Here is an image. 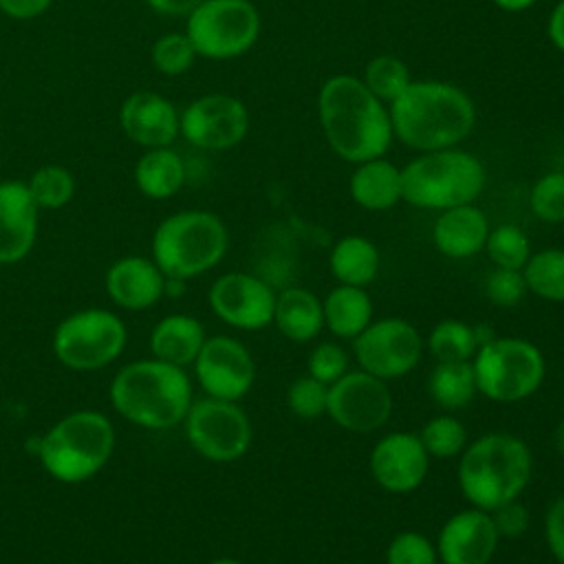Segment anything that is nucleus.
<instances>
[{
    "label": "nucleus",
    "mask_w": 564,
    "mask_h": 564,
    "mask_svg": "<svg viewBox=\"0 0 564 564\" xmlns=\"http://www.w3.org/2000/svg\"><path fill=\"white\" fill-rule=\"evenodd\" d=\"M317 121L328 148L352 165L386 156L394 141L388 104L348 73L330 75L319 86Z\"/></svg>",
    "instance_id": "nucleus-1"
},
{
    "label": "nucleus",
    "mask_w": 564,
    "mask_h": 564,
    "mask_svg": "<svg viewBox=\"0 0 564 564\" xmlns=\"http://www.w3.org/2000/svg\"><path fill=\"white\" fill-rule=\"evenodd\" d=\"M388 110L394 139L416 152L456 148L476 126L474 99L441 79H412Z\"/></svg>",
    "instance_id": "nucleus-2"
},
{
    "label": "nucleus",
    "mask_w": 564,
    "mask_h": 564,
    "mask_svg": "<svg viewBox=\"0 0 564 564\" xmlns=\"http://www.w3.org/2000/svg\"><path fill=\"white\" fill-rule=\"evenodd\" d=\"M108 394L117 414L145 430H167L183 423L194 401L185 368L156 357L121 366Z\"/></svg>",
    "instance_id": "nucleus-3"
},
{
    "label": "nucleus",
    "mask_w": 564,
    "mask_h": 564,
    "mask_svg": "<svg viewBox=\"0 0 564 564\" xmlns=\"http://www.w3.org/2000/svg\"><path fill=\"white\" fill-rule=\"evenodd\" d=\"M458 458V489L471 507L482 511L520 498L533 471L529 445L509 432H487L474 438Z\"/></svg>",
    "instance_id": "nucleus-4"
},
{
    "label": "nucleus",
    "mask_w": 564,
    "mask_h": 564,
    "mask_svg": "<svg viewBox=\"0 0 564 564\" xmlns=\"http://www.w3.org/2000/svg\"><path fill=\"white\" fill-rule=\"evenodd\" d=\"M112 421L99 410H75L55 421L37 443L44 471L66 485L97 476L115 452Z\"/></svg>",
    "instance_id": "nucleus-5"
},
{
    "label": "nucleus",
    "mask_w": 564,
    "mask_h": 564,
    "mask_svg": "<svg viewBox=\"0 0 564 564\" xmlns=\"http://www.w3.org/2000/svg\"><path fill=\"white\" fill-rule=\"evenodd\" d=\"M229 231L207 209H181L165 216L150 242V258L165 278L192 280L212 271L227 253Z\"/></svg>",
    "instance_id": "nucleus-6"
},
{
    "label": "nucleus",
    "mask_w": 564,
    "mask_h": 564,
    "mask_svg": "<svg viewBox=\"0 0 564 564\" xmlns=\"http://www.w3.org/2000/svg\"><path fill=\"white\" fill-rule=\"evenodd\" d=\"M485 181L482 161L458 145L419 152L401 167L403 200L419 209L443 212L476 203Z\"/></svg>",
    "instance_id": "nucleus-7"
},
{
    "label": "nucleus",
    "mask_w": 564,
    "mask_h": 564,
    "mask_svg": "<svg viewBox=\"0 0 564 564\" xmlns=\"http://www.w3.org/2000/svg\"><path fill=\"white\" fill-rule=\"evenodd\" d=\"M478 394L494 403H518L533 397L546 375L542 350L522 337H494L478 346L474 359Z\"/></svg>",
    "instance_id": "nucleus-8"
},
{
    "label": "nucleus",
    "mask_w": 564,
    "mask_h": 564,
    "mask_svg": "<svg viewBox=\"0 0 564 564\" xmlns=\"http://www.w3.org/2000/svg\"><path fill=\"white\" fill-rule=\"evenodd\" d=\"M183 31L198 57L227 62L256 46L262 18L251 0H200L185 15Z\"/></svg>",
    "instance_id": "nucleus-9"
},
{
    "label": "nucleus",
    "mask_w": 564,
    "mask_h": 564,
    "mask_svg": "<svg viewBox=\"0 0 564 564\" xmlns=\"http://www.w3.org/2000/svg\"><path fill=\"white\" fill-rule=\"evenodd\" d=\"M123 319L106 308L90 306L66 315L53 330L57 361L77 372H90L112 364L126 348Z\"/></svg>",
    "instance_id": "nucleus-10"
},
{
    "label": "nucleus",
    "mask_w": 564,
    "mask_h": 564,
    "mask_svg": "<svg viewBox=\"0 0 564 564\" xmlns=\"http://www.w3.org/2000/svg\"><path fill=\"white\" fill-rule=\"evenodd\" d=\"M185 438L196 454L214 463L242 458L253 438V427L238 401L214 397L194 399L185 419Z\"/></svg>",
    "instance_id": "nucleus-11"
},
{
    "label": "nucleus",
    "mask_w": 564,
    "mask_h": 564,
    "mask_svg": "<svg viewBox=\"0 0 564 564\" xmlns=\"http://www.w3.org/2000/svg\"><path fill=\"white\" fill-rule=\"evenodd\" d=\"M423 337L403 317L372 319L355 339L352 350L361 370L392 381L416 368L423 355Z\"/></svg>",
    "instance_id": "nucleus-12"
},
{
    "label": "nucleus",
    "mask_w": 564,
    "mask_h": 564,
    "mask_svg": "<svg viewBox=\"0 0 564 564\" xmlns=\"http://www.w3.org/2000/svg\"><path fill=\"white\" fill-rule=\"evenodd\" d=\"M249 110L229 93H207L181 110V137L198 150H231L249 132Z\"/></svg>",
    "instance_id": "nucleus-13"
},
{
    "label": "nucleus",
    "mask_w": 564,
    "mask_h": 564,
    "mask_svg": "<svg viewBox=\"0 0 564 564\" xmlns=\"http://www.w3.org/2000/svg\"><path fill=\"white\" fill-rule=\"evenodd\" d=\"M392 412V394L388 381L366 372L348 370L328 386L326 414L335 425L355 434H370L386 425Z\"/></svg>",
    "instance_id": "nucleus-14"
},
{
    "label": "nucleus",
    "mask_w": 564,
    "mask_h": 564,
    "mask_svg": "<svg viewBox=\"0 0 564 564\" xmlns=\"http://www.w3.org/2000/svg\"><path fill=\"white\" fill-rule=\"evenodd\" d=\"M192 366L205 397L240 401L256 383L251 350L229 335L207 337Z\"/></svg>",
    "instance_id": "nucleus-15"
},
{
    "label": "nucleus",
    "mask_w": 564,
    "mask_h": 564,
    "mask_svg": "<svg viewBox=\"0 0 564 564\" xmlns=\"http://www.w3.org/2000/svg\"><path fill=\"white\" fill-rule=\"evenodd\" d=\"M275 291L253 273L229 271L218 275L207 293L214 315L238 330H262L273 324Z\"/></svg>",
    "instance_id": "nucleus-16"
},
{
    "label": "nucleus",
    "mask_w": 564,
    "mask_h": 564,
    "mask_svg": "<svg viewBox=\"0 0 564 564\" xmlns=\"http://www.w3.org/2000/svg\"><path fill=\"white\" fill-rule=\"evenodd\" d=\"M430 454L419 434L390 432L381 436L368 458L375 482L388 494H410L419 489L430 471Z\"/></svg>",
    "instance_id": "nucleus-17"
},
{
    "label": "nucleus",
    "mask_w": 564,
    "mask_h": 564,
    "mask_svg": "<svg viewBox=\"0 0 564 564\" xmlns=\"http://www.w3.org/2000/svg\"><path fill=\"white\" fill-rule=\"evenodd\" d=\"M438 564H489L500 544L491 513L467 507L449 516L436 535Z\"/></svg>",
    "instance_id": "nucleus-18"
},
{
    "label": "nucleus",
    "mask_w": 564,
    "mask_h": 564,
    "mask_svg": "<svg viewBox=\"0 0 564 564\" xmlns=\"http://www.w3.org/2000/svg\"><path fill=\"white\" fill-rule=\"evenodd\" d=\"M119 128L139 148H170L181 137V110L161 93L134 90L119 106Z\"/></svg>",
    "instance_id": "nucleus-19"
},
{
    "label": "nucleus",
    "mask_w": 564,
    "mask_h": 564,
    "mask_svg": "<svg viewBox=\"0 0 564 564\" xmlns=\"http://www.w3.org/2000/svg\"><path fill=\"white\" fill-rule=\"evenodd\" d=\"M40 207L24 181H0V264L24 260L37 240Z\"/></svg>",
    "instance_id": "nucleus-20"
},
{
    "label": "nucleus",
    "mask_w": 564,
    "mask_h": 564,
    "mask_svg": "<svg viewBox=\"0 0 564 564\" xmlns=\"http://www.w3.org/2000/svg\"><path fill=\"white\" fill-rule=\"evenodd\" d=\"M104 286L119 308L145 311L165 295V275L152 258L123 256L108 267Z\"/></svg>",
    "instance_id": "nucleus-21"
},
{
    "label": "nucleus",
    "mask_w": 564,
    "mask_h": 564,
    "mask_svg": "<svg viewBox=\"0 0 564 564\" xmlns=\"http://www.w3.org/2000/svg\"><path fill=\"white\" fill-rule=\"evenodd\" d=\"M489 220L476 203L458 205L438 212L432 225V242L438 253L452 260H465L485 249Z\"/></svg>",
    "instance_id": "nucleus-22"
},
{
    "label": "nucleus",
    "mask_w": 564,
    "mask_h": 564,
    "mask_svg": "<svg viewBox=\"0 0 564 564\" xmlns=\"http://www.w3.org/2000/svg\"><path fill=\"white\" fill-rule=\"evenodd\" d=\"M348 192L361 209L388 212L403 200L401 167L386 156L361 161L348 178Z\"/></svg>",
    "instance_id": "nucleus-23"
},
{
    "label": "nucleus",
    "mask_w": 564,
    "mask_h": 564,
    "mask_svg": "<svg viewBox=\"0 0 564 564\" xmlns=\"http://www.w3.org/2000/svg\"><path fill=\"white\" fill-rule=\"evenodd\" d=\"M207 339L205 326L194 315L172 313L161 317L150 330V352L152 357L187 368L194 364Z\"/></svg>",
    "instance_id": "nucleus-24"
},
{
    "label": "nucleus",
    "mask_w": 564,
    "mask_h": 564,
    "mask_svg": "<svg viewBox=\"0 0 564 564\" xmlns=\"http://www.w3.org/2000/svg\"><path fill=\"white\" fill-rule=\"evenodd\" d=\"M273 326L295 344H306L324 330L322 300L302 286H289L275 295Z\"/></svg>",
    "instance_id": "nucleus-25"
},
{
    "label": "nucleus",
    "mask_w": 564,
    "mask_h": 564,
    "mask_svg": "<svg viewBox=\"0 0 564 564\" xmlns=\"http://www.w3.org/2000/svg\"><path fill=\"white\" fill-rule=\"evenodd\" d=\"M185 178H187L185 161L172 145L145 150L132 167V181L137 189L152 200L172 198L174 194L181 192V187L185 185Z\"/></svg>",
    "instance_id": "nucleus-26"
},
{
    "label": "nucleus",
    "mask_w": 564,
    "mask_h": 564,
    "mask_svg": "<svg viewBox=\"0 0 564 564\" xmlns=\"http://www.w3.org/2000/svg\"><path fill=\"white\" fill-rule=\"evenodd\" d=\"M381 253L379 247L359 234L341 236L328 253V269L337 284L368 286L379 275Z\"/></svg>",
    "instance_id": "nucleus-27"
},
{
    "label": "nucleus",
    "mask_w": 564,
    "mask_h": 564,
    "mask_svg": "<svg viewBox=\"0 0 564 564\" xmlns=\"http://www.w3.org/2000/svg\"><path fill=\"white\" fill-rule=\"evenodd\" d=\"M324 328L339 339H355L372 322V300L364 286L337 284L322 300Z\"/></svg>",
    "instance_id": "nucleus-28"
},
{
    "label": "nucleus",
    "mask_w": 564,
    "mask_h": 564,
    "mask_svg": "<svg viewBox=\"0 0 564 564\" xmlns=\"http://www.w3.org/2000/svg\"><path fill=\"white\" fill-rule=\"evenodd\" d=\"M427 394L445 412L469 405L478 394L471 361H436L427 377Z\"/></svg>",
    "instance_id": "nucleus-29"
},
{
    "label": "nucleus",
    "mask_w": 564,
    "mask_h": 564,
    "mask_svg": "<svg viewBox=\"0 0 564 564\" xmlns=\"http://www.w3.org/2000/svg\"><path fill=\"white\" fill-rule=\"evenodd\" d=\"M522 275L529 293L546 302H564V249L533 251L522 267Z\"/></svg>",
    "instance_id": "nucleus-30"
},
{
    "label": "nucleus",
    "mask_w": 564,
    "mask_h": 564,
    "mask_svg": "<svg viewBox=\"0 0 564 564\" xmlns=\"http://www.w3.org/2000/svg\"><path fill=\"white\" fill-rule=\"evenodd\" d=\"M425 346L436 361H471L478 350V339L474 324L447 317L432 326Z\"/></svg>",
    "instance_id": "nucleus-31"
},
{
    "label": "nucleus",
    "mask_w": 564,
    "mask_h": 564,
    "mask_svg": "<svg viewBox=\"0 0 564 564\" xmlns=\"http://www.w3.org/2000/svg\"><path fill=\"white\" fill-rule=\"evenodd\" d=\"M361 82L383 104H392L412 84V73L401 57L392 53H379L364 66Z\"/></svg>",
    "instance_id": "nucleus-32"
},
{
    "label": "nucleus",
    "mask_w": 564,
    "mask_h": 564,
    "mask_svg": "<svg viewBox=\"0 0 564 564\" xmlns=\"http://www.w3.org/2000/svg\"><path fill=\"white\" fill-rule=\"evenodd\" d=\"M31 198L40 209H62L75 196V176L68 167L44 163L24 181Z\"/></svg>",
    "instance_id": "nucleus-33"
},
{
    "label": "nucleus",
    "mask_w": 564,
    "mask_h": 564,
    "mask_svg": "<svg viewBox=\"0 0 564 564\" xmlns=\"http://www.w3.org/2000/svg\"><path fill=\"white\" fill-rule=\"evenodd\" d=\"M494 267H502V269H520L527 264L531 251V240L524 234V229H520L513 223H502L489 229L485 249H482Z\"/></svg>",
    "instance_id": "nucleus-34"
},
{
    "label": "nucleus",
    "mask_w": 564,
    "mask_h": 564,
    "mask_svg": "<svg viewBox=\"0 0 564 564\" xmlns=\"http://www.w3.org/2000/svg\"><path fill=\"white\" fill-rule=\"evenodd\" d=\"M419 438L430 454V458H454L467 447V427L454 414H438L425 421Z\"/></svg>",
    "instance_id": "nucleus-35"
},
{
    "label": "nucleus",
    "mask_w": 564,
    "mask_h": 564,
    "mask_svg": "<svg viewBox=\"0 0 564 564\" xmlns=\"http://www.w3.org/2000/svg\"><path fill=\"white\" fill-rule=\"evenodd\" d=\"M198 59L194 44L185 31H167L159 35L150 46V64L165 77L185 75Z\"/></svg>",
    "instance_id": "nucleus-36"
},
{
    "label": "nucleus",
    "mask_w": 564,
    "mask_h": 564,
    "mask_svg": "<svg viewBox=\"0 0 564 564\" xmlns=\"http://www.w3.org/2000/svg\"><path fill=\"white\" fill-rule=\"evenodd\" d=\"M529 207L542 223H564V172L542 174L531 185Z\"/></svg>",
    "instance_id": "nucleus-37"
},
{
    "label": "nucleus",
    "mask_w": 564,
    "mask_h": 564,
    "mask_svg": "<svg viewBox=\"0 0 564 564\" xmlns=\"http://www.w3.org/2000/svg\"><path fill=\"white\" fill-rule=\"evenodd\" d=\"M286 405L297 419H322L328 408V386L317 381L308 372L300 375L286 390Z\"/></svg>",
    "instance_id": "nucleus-38"
},
{
    "label": "nucleus",
    "mask_w": 564,
    "mask_h": 564,
    "mask_svg": "<svg viewBox=\"0 0 564 564\" xmlns=\"http://www.w3.org/2000/svg\"><path fill=\"white\" fill-rule=\"evenodd\" d=\"M482 293L494 306L513 308L529 295V289L520 269L494 267L485 278Z\"/></svg>",
    "instance_id": "nucleus-39"
},
{
    "label": "nucleus",
    "mask_w": 564,
    "mask_h": 564,
    "mask_svg": "<svg viewBox=\"0 0 564 564\" xmlns=\"http://www.w3.org/2000/svg\"><path fill=\"white\" fill-rule=\"evenodd\" d=\"M386 564H438L436 544L421 531H401L386 549Z\"/></svg>",
    "instance_id": "nucleus-40"
},
{
    "label": "nucleus",
    "mask_w": 564,
    "mask_h": 564,
    "mask_svg": "<svg viewBox=\"0 0 564 564\" xmlns=\"http://www.w3.org/2000/svg\"><path fill=\"white\" fill-rule=\"evenodd\" d=\"M348 352L337 341H319L308 352L306 372L317 381L333 386L339 377L348 372Z\"/></svg>",
    "instance_id": "nucleus-41"
},
{
    "label": "nucleus",
    "mask_w": 564,
    "mask_h": 564,
    "mask_svg": "<svg viewBox=\"0 0 564 564\" xmlns=\"http://www.w3.org/2000/svg\"><path fill=\"white\" fill-rule=\"evenodd\" d=\"M489 513H491V520H494V527H496L500 540H516V538L524 535L531 524V513L520 502V498L505 502L502 507H498Z\"/></svg>",
    "instance_id": "nucleus-42"
},
{
    "label": "nucleus",
    "mask_w": 564,
    "mask_h": 564,
    "mask_svg": "<svg viewBox=\"0 0 564 564\" xmlns=\"http://www.w3.org/2000/svg\"><path fill=\"white\" fill-rule=\"evenodd\" d=\"M544 540L557 564H564V496L555 498L544 516Z\"/></svg>",
    "instance_id": "nucleus-43"
},
{
    "label": "nucleus",
    "mask_w": 564,
    "mask_h": 564,
    "mask_svg": "<svg viewBox=\"0 0 564 564\" xmlns=\"http://www.w3.org/2000/svg\"><path fill=\"white\" fill-rule=\"evenodd\" d=\"M51 4L53 0H0V13L18 22H29L44 15Z\"/></svg>",
    "instance_id": "nucleus-44"
},
{
    "label": "nucleus",
    "mask_w": 564,
    "mask_h": 564,
    "mask_svg": "<svg viewBox=\"0 0 564 564\" xmlns=\"http://www.w3.org/2000/svg\"><path fill=\"white\" fill-rule=\"evenodd\" d=\"M546 37L564 55V0H557L549 13Z\"/></svg>",
    "instance_id": "nucleus-45"
},
{
    "label": "nucleus",
    "mask_w": 564,
    "mask_h": 564,
    "mask_svg": "<svg viewBox=\"0 0 564 564\" xmlns=\"http://www.w3.org/2000/svg\"><path fill=\"white\" fill-rule=\"evenodd\" d=\"M154 13L165 18H185L200 0H143Z\"/></svg>",
    "instance_id": "nucleus-46"
},
{
    "label": "nucleus",
    "mask_w": 564,
    "mask_h": 564,
    "mask_svg": "<svg viewBox=\"0 0 564 564\" xmlns=\"http://www.w3.org/2000/svg\"><path fill=\"white\" fill-rule=\"evenodd\" d=\"M498 9L507 11V13H520V11H527L531 9L538 0H491Z\"/></svg>",
    "instance_id": "nucleus-47"
},
{
    "label": "nucleus",
    "mask_w": 564,
    "mask_h": 564,
    "mask_svg": "<svg viewBox=\"0 0 564 564\" xmlns=\"http://www.w3.org/2000/svg\"><path fill=\"white\" fill-rule=\"evenodd\" d=\"M553 443H555V449L560 452V456L564 458V419L555 425V432H553Z\"/></svg>",
    "instance_id": "nucleus-48"
},
{
    "label": "nucleus",
    "mask_w": 564,
    "mask_h": 564,
    "mask_svg": "<svg viewBox=\"0 0 564 564\" xmlns=\"http://www.w3.org/2000/svg\"><path fill=\"white\" fill-rule=\"evenodd\" d=\"M207 564H242V562L236 557H216V560H209Z\"/></svg>",
    "instance_id": "nucleus-49"
}]
</instances>
